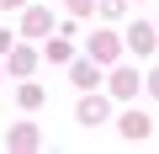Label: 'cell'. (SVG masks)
<instances>
[{"label": "cell", "instance_id": "1", "mask_svg": "<svg viewBox=\"0 0 159 154\" xmlns=\"http://www.w3.org/2000/svg\"><path fill=\"white\" fill-rule=\"evenodd\" d=\"M117 53H122V37H117V32H96V37H90V58H96V64H111Z\"/></svg>", "mask_w": 159, "mask_h": 154}, {"label": "cell", "instance_id": "2", "mask_svg": "<svg viewBox=\"0 0 159 154\" xmlns=\"http://www.w3.org/2000/svg\"><path fill=\"white\" fill-rule=\"evenodd\" d=\"M154 37H159V32H154V27H143V21H133V27H127V48H133L138 58H148V53H154Z\"/></svg>", "mask_w": 159, "mask_h": 154}, {"label": "cell", "instance_id": "3", "mask_svg": "<svg viewBox=\"0 0 159 154\" xmlns=\"http://www.w3.org/2000/svg\"><path fill=\"white\" fill-rule=\"evenodd\" d=\"M133 91H138V74H133V69H117V74H111V96H117V101H127Z\"/></svg>", "mask_w": 159, "mask_h": 154}, {"label": "cell", "instance_id": "4", "mask_svg": "<svg viewBox=\"0 0 159 154\" xmlns=\"http://www.w3.org/2000/svg\"><path fill=\"white\" fill-rule=\"evenodd\" d=\"M106 112H111V106H106L101 96H85V101H80V122H101Z\"/></svg>", "mask_w": 159, "mask_h": 154}, {"label": "cell", "instance_id": "5", "mask_svg": "<svg viewBox=\"0 0 159 154\" xmlns=\"http://www.w3.org/2000/svg\"><path fill=\"white\" fill-rule=\"evenodd\" d=\"M143 133H148V117L143 112H127L122 117V138H143Z\"/></svg>", "mask_w": 159, "mask_h": 154}, {"label": "cell", "instance_id": "6", "mask_svg": "<svg viewBox=\"0 0 159 154\" xmlns=\"http://www.w3.org/2000/svg\"><path fill=\"white\" fill-rule=\"evenodd\" d=\"M32 64H37V53H32V48H11V69H16V74H27Z\"/></svg>", "mask_w": 159, "mask_h": 154}, {"label": "cell", "instance_id": "7", "mask_svg": "<svg viewBox=\"0 0 159 154\" xmlns=\"http://www.w3.org/2000/svg\"><path fill=\"white\" fill-rule=\"evenodd\" d=\"M48 27H53L48 11H27V32H48Z\"/></svg>", "mask_w": 159, "mask_h": 154}, {"label": "cell", "instance_id": "8", "mask_svg": "<svg viewBox=\"0 0 159 154\" xmlns=\"http://www.w3.org/2000/svg\"><path fill=\"white\" fill-rule=\"evenodd\" d=\"M74 85H96V64H74Z\"/></svg>", "mask_w": 159, "mask_h": 154}, {"label": "cell", "instance_id": "9", "mask_svg": "<svg viewBox=\"0 0 159 154\" xmlns=\"http://www.w3.org/2000/svg\"><path fill=\"white\" fill-rule=\"evenodd\" d=\"M11 143H16V149H32V143H37V133H32V128H16V133H11Z\"/></svg>", "mask_w": 159, "mask_h": 154}, {"label": "cell", "instance_id": "10", "mask_svg": "<svg viewBox=\"0 0 159 154\" xmlns=\"http://www.w3.org/2000/svg\"><path fill=\"white\" fill-rule=\"evenodd\" d=\"M16 96H21V106H37V101H43V91H37V85H21Z\"/></svg>", "mask_w": 159, "mask_h": 154}, {"label": "cell", "instance_id": "11", "mask_svg": "<svg viewBox=\"0 0 159 154\" xmlns=\"http://www.w3.org/2000/svg\"><path fill=\"white\" fill-rule=\"evenodd\" d=\"M90 6H96V0H69V11H74V16H85Z\"/></svg>", "mask_w": 159, "mask_h": 154}, {"label": "cell", "instance_id": "12", "mask_svg": "<svg viewBox=\"0 0 159 154\" xmlns=\"http://www.w3.org/2000/svg\"><path fill=\"white\" fill-rule=\"evenodd\" d=\"M101 11L106 16H122V0H101Z\"/></svg>", "mask_w": 159, "mask_h": 154}, {"label": "cell", "instance_id": "13", "mask_svg": "<svg viewBox=\"0 0 159 154\" xmlns=\"http://www.w3.org/2000/svg\"><path fill=\"white\" fill-rule=\"evenodd\" d=\"M11 48H16V43H11V32H0V53H11Z\"/></svg>", "mask_w": 159, "mask_h": 154}, {"label": "cell", "instance_id": "14", "mask_svg": "<svg viewBox=\"0 0 159 154\" xmlns=\"http://www.w3.org/2000/svg\"><path fill=\"white\" fill-rule=\"evenodd\" d=\"M148 91H154V96H159V69H154V74H148Z\"/></svg>", "mask_w": 159, "mask_h": 154}, {"label": "cell", "instance_id": "15", "mask_svg": "<svg viewBox=\"0 0 159 154\" xmlns=\"http://www.w3.org/2000/svg\"><path fill=\"white\" fill-rule=\"evenodd\" d=\"M0 6H27V0H0Z\"/></svg>", "mask_w": 159, "mask_h": 154}]
</instances>
